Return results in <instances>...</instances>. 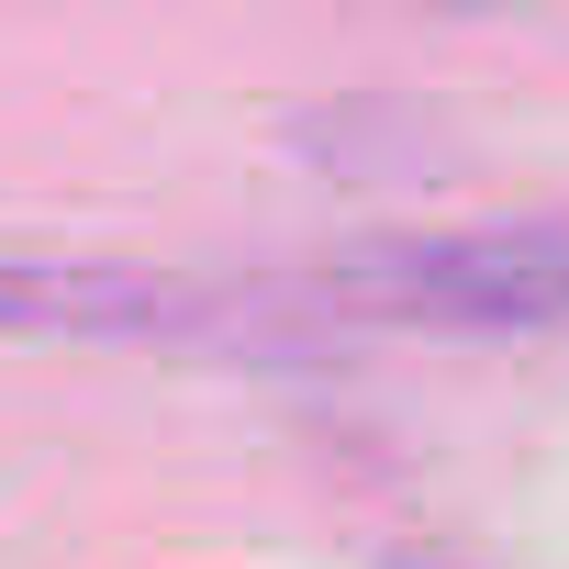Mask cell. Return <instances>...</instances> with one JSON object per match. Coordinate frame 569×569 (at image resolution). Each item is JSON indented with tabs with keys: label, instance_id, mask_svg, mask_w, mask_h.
<instances>
[{
	"label": "cell",
	"instance_id": "cell-1",
	"mask_svg": "<svg viewBox=\"0 0 569 569\" xmlns=\"http://www.w3.org/2000/svg\"><path fill=\"white\" fill-rule=\"evenodd\" d=\"M325 313L425 336H569V223H436L325 257Z\"/></svg>",
	"mask_w": 569,
	"mask_h": 569
},
{
	"label": "cell",
	"instance_id": "cell-2",
	"mask_svg": "<svg viewBox=\"0 0 569 569\" xmlns=\"http://www.w3.org/2000/svg\"><path fill=\"white\" fill-rule=\"evenodd\" d=\"M0 336H34V347H234V336H257V302L212 291L190 268H157V257L23 246V257H0Z\"/></svg>",
	"mask_w": 569,
	"mask_h": 569
}]
</instances>
